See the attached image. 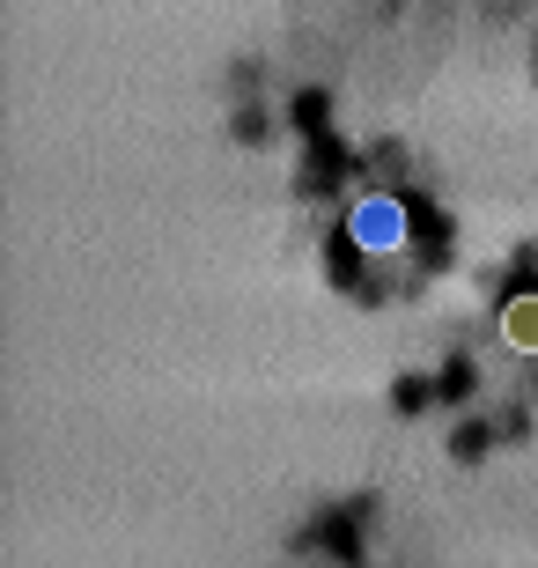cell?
Wrapping results in <instances>:
<instances>
[{"label": "cell", "mask_w": 538, "mask_h": 568, "mask_svg": "<svg viewBox=\"0 0 538 568\" xmlns=\"http://www.w3.org/2000/svg\"><path fill=\"white\" fill-rule=\"evenodd\" d=\"M501 339H509L517 355H538V295H517V303L501 311Z\"/></svg>", "instance_id": "cell-1"}]
</instances>
